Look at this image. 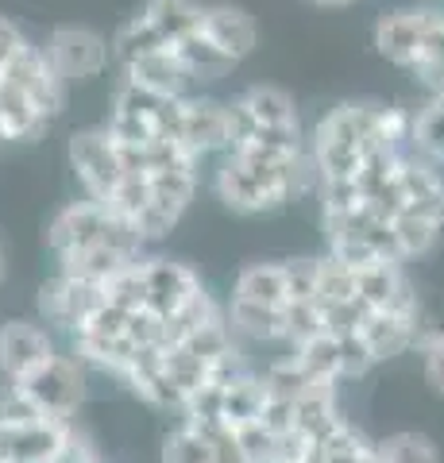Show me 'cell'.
I'll return each instance as SVG.
<instances>
[{
  "label": "cell",
  "mask_w": 444,
  "mask_h": 463,
  "mask_svg": "<svg viewBox=\"0 0 444 463\" xmlns=\"http://www.w3.org/2000/svg\"><path fill=\"white\" fill-rule=\"evenodd\" d=\"M202 32L217 43L224 54H232L236 62H243V58L255 51V43H260V27H255V20L236 5H205Z\"/></svg>",
  "instance_id": "cell-17"
},
{
  "label": "cell",
  "mask_w": 444,
  "mask_h": 463,
  "mask_svg": "<svg viewBox=\"0 0 444 463\" xmlns=\"http://www.w3.org/2000/svg\"><path fill=\"white\" fill-rule=\"evenodd\" d=\"M410 78H418L429 93H444V5L429 8V24L421 35V51Z\"/></svg>",
  "instance_id": "cell-24"
},
{
  "label": "cell",
  "mask_w": 444,
  "mask_h": 463,
  "mask_svg": "<svg viewBox=\"0 0 444 463\" xmlns=\"http://www.w3.org/2000/svg\"><path fill=\"white\" fill-rule=\"evenodd\" d=\"M27 51V35L8 16H0V74Z\"/></svg>",
  "instance_id": "cell-32"
},
{
  "label": "cell",
  "mask_w": 444,
  "mask_h": 463,
  "mask_svg": "<svg viewBox=\"0 0 444 463\" xmlns=\"http://www.w3.org/2000/svg\"><path fill=\"white\" fill-rule=\"evenodd\" d=\"M444 232V221L437 216H421V213H398L394 216V236H398V251H402V263L410 259H421L437 248Z\"/></svg>",
  "instance_id": "cell-25"
},
{
  "label": "cell",
  "mask_w": 444,
  "mask_h": 463,
  "mask_svg": "<svg viewBox=\"0 0 444 463\" xmlns=\"http://www.w3.org/2000/svg\"><path fill=\"white\" fill-rule=\"evenodd\" d=\"M213 194L240 216H263L317 194L309 143H232L213 170Z\"/></svg>",
  "instance_id": "cell-1"
},
{
  "label": "cell",
  "mask_w": 444,
  "mask_h": 463,
  "mask_svg": "<svg viewBox=\"0 0 444 463\" xmlns=\"http://www.w3.org/2000/svg\"><path fill=\"white\" fill-rule=\"evenodd\" d=\"M282 267L290 301H313V294H317V259H286Z\"/></svg>",
  "instance_id": "cell-30"
},
{
  "label": "cell",
  "mask_w": 444,
  "mask_h": 463,
  "mask_svg": "<svg viewBox=\"0 0 444 463\" xmlns=\"http://www.w3.org/2000/svg\"><path fill=\"white\" fill-rule=\"evenodd\" d=\"M43 54H47L54 74L66 85L93 81V78H101L112 62V43L101 32H93V27L66 24V27H54V32L43 39Z\"/></svg>",
  "instance_id": "cell-8"
},
{
  "label": "cell",
  "mask_w": 444,
  "mask_h": 463,
  "mask_svg": "<svg viewBox=\"0 0 444 463\" xmlns=\"http://www.w3.org/2000/svg\"><path fill=\"white\" fill-rule=\"evenodd\" d=\"M298 364H302L313 379H325V383H348V371H344V340L333 336V332H317L313 340L298 344L290 352Z\"/></svg>",
  "instance_id": "cell-23"
},
{
  "label": "cell",
  "mask_w": 444,
  "mask_h": 463,
  "mask_svg": "<svg viewBox=\"0 0 444 463\" xmlns=\"http://www.w3.org/2000/svg\"><path fill=\"white\" fill-rule=\"evenodd\" d=\"M413 352L421 355V379H425V386L433 390L437 398H444V328L425 321Z\"/></svg>",
  "instance_id": "cell-28"
},
{
  "label": "cell",
  "mask_w": 444,
  "mask_h": 463,
  "mask_svg": "<svg viewBox=\"0 0 444 463\" xmlns=\"http://www.w3.org/2000/svg\"><path fill=\"white\" fill-rule=\"evenodd\" d=\"M425 328V313H394V309H371L367 321L360 325L355 336L364 340L367 355L375 364H386V359H398L418 347V336Z\"/></svg>",
  "instance_id": "cell-15"
},
{
  "label": "cell",
  "mask_w": 444,
  "mask_h": 463,
  "mask_svg": "<svg viewBox=\"0 0 444 463\" xmlns=\"http://www.w3.org/2000/svg\"><path fill=\"white\" fill-rule=\"evenodd\" d=\"M163 463H213V456H209V444H205L202 432L182 421L175 432H166Z\"/></svg>",
  "instance_id": "cell-29"
},
{
  "label": "cell",
  "mask_w": 444,
  "mask_h": 463,
  "mask_svg": "<svg viewBox=\"0 0 444 463\" xmlns=\"http://www.w3.org/2000/svg\"><path fill=\"white\" fill-rule=\"evenodd\" d=\"M309 5H317V8H352L355 0H309Z\"/></svg>",
  "instance_id": "cell-34"
},
{
  "label": "cell",
  "mask_w": 444,
  "mask_h": 463,
  "mask_svg": "<svg viewBox=\"0 0 444 463\" xmlns=\"http://www.w3.org/2000/svg\"><path fill=\"white\" fill-rule=\"evenodd\" d=\"M410 5H425V8H433V5H444V0H410Z\"/></svg>",
  "instance_id": "cell-35"
},
{
  "label": "cell",
  "mask_w": 444,
  "mask_h": 463,
  "mask_svg": "<svg viewBox=\"0 0 444 463\" xmlns=\"http://www.w3.org/2000/svg\"><path fill=\"white\" fill-rule=\"evenodd\" d=\"M54 463H109V459L74 429V432H70V440L62 444V452L54 456Z\"/></svg>",
  "instance_id": "cell-33"
},
{
  "label": "cell",
  "mask_w": 444,
  "mask_h": 463,
  "mask_svg": "<svg viewBox=\"0 0 444 463\" xmlns=\"http://www.w3.org/2000/svg\"><path fill=\"white\" fill-rule=\"evenodd\" d=\"M224 317H228V328L236 332V340H251V344H282L286 340L282 309L260 306V301H243V298H228Z\"/></svg>",
  "instance_id": "cell-18"
},
{
  "label": "cell",
  "mask_w": 444,
  "mask_h": 463,
  "mask_svg": "<svg viewBox=\"0 0 444 463\" xmlns=\"http://www.w3.org/2000/svg\"><path fill=\"white\" fill-rule=\"evenodd\" d=\"M263 417V374L240 371L236 379L221 383V421L228 429L251 425Z\"/></svg>",
  "instance_id": "cell-19"
},
{
  "label": "cell",
  "mask_w": 444,
  "mask_h": 463,
  "mask_svg": "<svg viewBox=\"0 0 444 463\" xmlns=\"http://www.w3.org/2000/svg\"><path fill=\"white\" fill-rule=\"evenodd\" d=\"M0 282H5V251H0Z\"/></svg>",
  "instance_id": "cell-36"
},
{
  "label": "cell",
  "mask_w": 444,
  "mask_h": 463,
  "mask_svg": "<svg viewBox=\"0 0 444 463\" xmlns=\"http://www.w3.org/2000/svg\"><path fill=\"white\" fill-rule=\"evenodd\" d=\"M47 248L54 251V259L81 251V248H124V251L143 255L147 243L139 240V232L120 213H112L101 201L81 197L54 213V221L47 224Z\"/></svg>",
  "instance_id": "cell-4"
},
{
  "label": "cell",
  "mask_w": 444,
  "mask_h": 463,
  "mask_svg": "<svg viewBox=\"0 0 444 463\" xmlns=\"http://www.w3.org/2000/svg\"><path fill=\"white\" fill-rule=\"evenodd\" d=\"M232 298L260 301V306H270V309H286V301H290L286 267L282 263H248V267L236 274Z\"/></svg>",
  "instance_id": "cell-20"
},
{
  "label": "cell",
  "mask_w": 444,
  "mask_h": 463,
  "mask_svg": "<svg viewBox=\"0 0 444 463\" xmlns=\"http://www.w3.org/2000/svg\"><path fill=\"white\" fill-rule=\"evenodd\" d=\"M228 116H232V143L260 132L302 136L294 97L279 90V85H251V90H243L240 97L228 100Z\"/></svg>",
  "instance_id": "cell-7"
},
{
  "label": "cell",
  "mask_w": 444,
  "mask_h": 463,
  "mask_svg": "<svg viewBox=\"0 0 444 463\" xmlns=\"http://www.w3.org/2000/svg\"><path fill=\"white\" fill-rule=\"evenodd\" d=\"M182 147L194 151L197 158L224 155L232 147V116H228V100H213L202 93H185L182 100Z\"/></svg>",
  "instance_id": "cell-13"
},
{
  "label": "cell",
  "mask_w": 444,
  "mask_h": 463,
  "mask_svg": "<svg viewBox=\"0 0 444 463\" xmlns=\"http://www.w3.org/2000/svg\"><path fill=\"white\" fill-rule=\"evenodd\" d=\"M101 301H105V286L78 282V279H70V274L59 270L54 279H47L39 286V321L51 332L70 336Z\"/></svg>",
  "instance_id": "cell-11"
},
{
  "label": "cell",
  "mask_w": 444,
  "mask_h": 463,
  "mask_svg": "<svg viewBox=\"0 0 444 463\" xmlns=\"http://www.w3.org/2000/svg\"><path fill=\"white\" fill-rule=\"evenodd\" d=\"M383 463H440V448L425 432H391L386 440H379Z\"/></svg>",
  "instance_id": "cell-27"
},
{
  "label": "cell",
  "mask_w": 444,
  "mask_h": 463,
  "mask_svg": "<svg viewBox=\"0 0 444 463\" xmlns=\"http://www.w3.org/2000/svg\"><path fill=\"white\" fill-rule=\"evenodd\" d=\"M35 417H47V413H39V405L24 394V390L16 383H5L0 386V421H35Z\"/></svg>",
  "instance_id": "cell-31"
},
{
  "label": "cell",
  "mask_w": 444,
  "mask_h": 463,
  "mask_svg": "<svg viewBox=\"0 0 444 463\" xmlns=\"http://www.w3.org/2000/svg\"><path fill=\"white\" fill-rule=\"evenodd\" d=\"M139 279H143V309L151 317H159V321H170V317L185 309L205 289V282L197 279L194 267L178 263V259H163V255H143Z\"/></svg>",
  "instance_id": "cell-9"
},
{
  "label": "cell",
  "mask_w": 444,
  "mask_h": 463,
  "mask_svg": "<svg viewBox=\"0 0 444 463\" xmlns=\"http://www.w3.org/2000/svg\"><path fill=\"white\" fill-rule=\"evenodd\" d=\"M178 58L185 62V70H190V78H194V85H205V81H221L224 74H232V70L240 66L232 54H224L217 43H213L202 27H197L194 35H185L182 43H178Z\"/></svg>",
  "instance_id": "cell-21"
},
{
  "label": "cell",
  "mask_w": 444,
  "mask_h": 463,
  "mask_svg": "<svg viewBox=\"0 0 444 463\" xmlns=\"http://www.w3.org/2000/svg\"><path fill=\"white\" fill-rule=\"evenodd\" d=\"M425 24H429V8L425 5H406V8L383 12V16L375 20V51L391 66H398V70H406L410 74L413 62H418V51H421Z\"/></svg>",
  "instance_id": "cell-14"
},
{
  "label": "cell",
  "mask_w": 444,
  "mask_h": 463,
  "mask_svg": "<svg viewBox=\"0 0 444 463\" xmlns=\"http://www.w3.org/2000/svg\"><path fill=\"white\" fill-rule=\"evenodd\" d=\"M413 151H421L425 158L444 163V93H429L421 109H413Z\"/></svg>",
  "instance_id": "cell-26"
},
{
  "label": "cell",
  "mask_w": 444,
  "mask_h": 463,
  "mask_svg": "<svg viewBox=\"0 0 444 463\" xmlns=\"http://www.w3.org/2000/svg\"><path fill=\"white\" fill-rule=\"evenodd\" d=\"M202 12H205L202 0H147L112 35V58L124 66L139 54L178 47L185 35H194L202 27Z\"/></svg>",
  "instance_id": "cell-3"
},
{
  "label": "cell",
  "mask_w": 444,
  "mask_h": 463,
  "mask_svg": "<svg viewBox=\"0 0 444 463\" xmlns=\"http://www.w3.org/2000/svg\"><path fill=\"white\" fill-rule=\"evenodd\" d=\"M70 170L74 182L81 185V197L101 201L109 205V197L117 194V185L124 182V158L117 139L109 136V128H85V132L70 136Z\"/></svg>",
  "instance_id": "cell-6"
},
{
  "label": "cell",
  "mask_w": 444,
  "mask_h": 463,
  "mask_svg": "<svg viewBox=\"0 0 444 463\" xmlns=\"http://www.w3.org/2000/svg\"><path fill=\"white\" fill-rule=\"evenodd\" d=\"M51 355H59V340L43 321H5L0 325V379L24 383Z\"/></svg>",
  "instance_id": "cell-10"
},
{
  "label": "cell",
  "mask_w": 444,
  "mask_h": 463,
  "mask_svg": "<svg viewBox=\"0 0 444 463\" xmlns=\"http://www.w3.org/2000/svg\"><path fill=\"white\" fill-rule=\"evenodd\" d=\"M74 421L59 417H35V421H0V463H54L70 440Z\"/></svg>",
  "instance_id": "cell-12"
},
{
  "label": "cell",
  "mask_w": 444,
  "mask_h": 463,
  "mask_svg": "<svg viewBox=\"0 0 444 463\" xmlns=\"http://www.w3.org/2000/svg\"><path fill=\"white\" fill-rule=\"evenodd\" d=\"M16 386L39 405V413L59 417V421H74L85 402V386H90V367L74 352H59Z\"/></svg>",
  "instance_id": "cell-5"
},
{
  "label": "cell",
  "mask_w": 444,
  "mask_h": 463,
  "mask_svg": "<svg viewBox=\"0 0 444 463\" xmlns=\"http://www.w3.org/2000/svg\"><path fill=\"white\" fill-rule=\"evenodd\" d=\"M375 147H391L379 128V105L348 100V105L328 109L309 139V158H313V166H317V185L355 178V170L364 166V158Z\"/></svg>",
  "instance_id": "cell-2"
},
{
  "label": "cell",
  "mask_w": 444,
  "mask_h": 463,
  "mask_svg": "<svg viewBox=\"0 0 444 463\" xmlns=\"http://www.w3.org/2000/svg\"><path fill=\"white\" fill-rule=\"evenodd\" d=\"M120 70H124V81L139 85V90H151L159 97H185L194 90L190 70H185V62L178 58L175 47L139 54V58H132V62H124Z\"/></svg>",
  "instance_id": "cell-16"
},
{
  "label": "cell",
  "mask_w": 444,
  "mask_h": 463,
  "mask_svg": "<svg viewBox=\"0 0 444 463\" xmlns=\"http://www.w3.org/2000/svg\"><path fill=\"white\" fill-rule=\"evenodd\" d=\"M313 301H317L321 313L360 301L355 267H348V263H344V259H336V255H321V259H317V294H313Z\"/></svg>",
  "instance_id": "cell-22"
}]
</instances>
